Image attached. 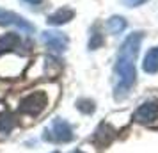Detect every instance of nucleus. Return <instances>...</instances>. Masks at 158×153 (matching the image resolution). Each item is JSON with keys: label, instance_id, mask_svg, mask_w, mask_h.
Masks as SVG:
<instances>
[{"label": "nucleus", "instance_id": "dca6fc26", "mask_svg": "<svg viewBox=\"0 0 158 153\" xmlns=\"http://www.w3.org/2000/svg\"><path fill=\"white\" fill-rule=\"evenodd\" d=\"M128 7H137V6H142V4H146L148 0H123Z\"/></svg>", "mask_w": 158, "mask_h": 153}, {"label": "nucleus", "instance_id": "9b49d317", "mask_svg": "<svg viewBox=\"0 0 158 153\" xmlns=\"http://www.w3.org/2000/svg\"><path fill=\"white\" fill-rule=\"evenodd\" d=\"M18 45H20V36L13 34V32H7V34L0 36V53H6V52L13 50Z\"/></svg>", "mask_w": 158, "mask_h": 153}, {"label": "nucleus", "instance_id": "20e7f679", "mask_svg": "<svg viewBox=\"0 0 158 153\" xmlns=\"http://www.w3.org/2000/svg\"><path fill=\"white\" fill-rule=\"evenodd\" d=\"M25 66H27V59L18 57V55H2L0 57V75H4L6 79L18 77Z\"/></svg>", "mask_w": 158, "mask_h": 153}, {"label": "nucleus", "instance_id": "4468645a", "mask_svg": "<svg viewBox=\"0 0 158 153\" xmlns=\"http://www.w3.org/2000/svg\"><path fill=\"white\" fill-rule=\"evenodd\" d=\"M103 45V36L98 30V27H94L93 32H91V39H89V50H96Z\"/></svg>", "mask_w": 158, "mask_h": 153}, {"label": "nucleus", "instance_id": "f8f14e48", "mask_svg": "<svg viewBox=\"0 0 158 153\" xmlns=\"http://www.w3.org/2000/svg\"><path fill=\"white\" fill-rule=\"evenodd\" d=\"M107 29L110 30V34H121L126 29V20L123 16H112L107 22Z\"/></svg>", "mask_w": 158, "mask_h": 153}, {"label": "nucleus", "instance_id": "9d476101", "mask_svg": "<svg viewBox=\"0 0 158 153\" xmlns=\"http://www.w3.org/2000/svg\"><path fill=\"white\" fill-rule=\"evenodd\" d=\"M142 70L146 73H156L158 71V46L151 48V50L144 55Z\"/></svg>", "mask_w": 158, "mask_h": 153}, {"label": "nucleus", "instance_id": "ddd939ff", "mask_svg": "<svg viewBox=\"0 0 158 153\" xmlns=\"http://www.w3.org/2000/svg\"><path fill=\"white\" fill-rule=\"evenodd\" d=\"M15 126V116L11 112H2L0 114V132L2 134H9Z\"/></svg>", "mask_w": 158, "mask_h": 153}, {"label": "nucleus", "instance_id": "0eeeda50", "mask_svg": "<svg viewBox=\"0 0 158 153\" xmlns=\"http://www.w3.org/2000/svg\"><path fill=\"white\" fill-rule=\"evenodd\" d=\"M158 117V102H146L142 103L133 114L137 123H153Z\"/></svg>", "mask_w": 158, "mask_h": 153}, {"label": "nucleus", "instance_id": "6e6552de", "mask_svg": "<svg viewBox=\"0 0 158 153\" xmlns=\"http://www.w3.org/2000/svg\"><path fill=\"white\" fill-rule=\"evenodd\" d=\"M114 135H115V132H114V128H112L110 125L101 123L100 126L96 128V132H94V142L100 144V146H105L114 139Z\"/></svg>", "mask_w": 158, "mask_h": 153}, {"label": "nucleus", "instance_id": "f3484780", "mask_svg": "<svg viewBox=\"0 0 158 153\" xmlns=\"http://www.w3.org/2000/svg\"><path fill=\"white\" fill-rule=\"evenodd\" d=\"M25 2H29V4H32V6H39L43 0H25Z\"/></svg>", "mask_w": 158, "mask_h": 153}, {"label": "nucleus", "instance_id": "2eb2a0df", "mask_svg": "<svg viewBox=\"0 0 158 153\" xmlns=\"http://www.w3.org/2000/svg\"><path fill=\"white\" fill-rule=\"evenodd\" d=\"M77 109L80 110V112H84V114H93L94 112V102H91V100H78L77 102Z\"/></svg>", "mask_w": 158, "mask_h": 153}, {"label": "nucleus", "instance_id": "f03ea898", "mask_svg": "<svg viewBox=\"0 0 158 153\" xmlns=\"http://www.w3.org/2000/svg\"><path fill=\"white\" fill-rule=\"evenodd\" d=\"M48 107V96L44 91H34L27 95L20 103V110L23 114H29V116H39L43 114Z\"/></svg>", "mask_w": 158, "mask_h": 153}, {"label": "nucleus", "instance_id": "f257e3e1", "mask_svg": "<svg viewBox=\"0 0 158 153\" xmlns=\"http://www.w3.org/2000/svg\"><path fill=\"white\" fill-rule=\"evenodd\" d=\"M140 41H142V32H133L123 41L121 48H119L114 66L115 77H117L114 96L117 100H123L135 84V59L139 53V48H140Z\"/></svg>", "mask_w": 158, "mask_h": 153}, {"label": "nucleus", "instance_id": "423d86ee", "mask_svg": "<svg viewBox=\"0 0 158 153\" xmlns=\"http://www.w3.org/2000/svg\"><path fill=\"white\" fill-rule=\"evenodd\" d=\"M0 25H13L23 32H34V25L29 23V20H25L23 16L16 15L13 11H6V9H0Z\"/></svg>", "mask_w": 158, "mask_h": 153}, {"label": "nucleus", "instance_id": "7ed1b4c3", "mask_svg": "<svg viewBox=\"0 0 158 153\" xmlns=\"http://www.w3.org/2000/svg\"><path fill=\"white\" fill-rule=\"evenodd\" d=\"M73 137L75 135H73L71 125L60 117L53 119L48 132H46V139H50L53 142H69V141H73Z\"/></svg>", "mask_w": 158, "mask_h": 153}, {"label": "nucleus", "instance_id": "a211bd4d", "mask_svg": "<svg viewBox=\"0 0 158 153\" xmlns=\"http://www.w3.org/2000/svg\"><path fill=\"white\" fill-rule=\"evenodd\" d=\"M77 153H80V151H77Z\"/></svg>", "mask_w": 158, "mask_h": 153}, {"label": "nucleus", "instance_id": "39448f33", "mask_svg": "<svg viewBox=\"0 0 158 153\" xmlns=\"http://www.w3.org/2000/svg\"><path fill=\"white\" fill-rule=\"evenodd\" d=\"M41 39L52 52H57V53H62L69 45L68 36L64 32H59V30H44Z\"/></svg>", "mask_w": 158, "mask_h": 153}, {"label": "nucleus", "instance_id": "1a4fd4ad", "mask_svg": "<svg viewBox=\"0 0 158 153\" xmlns=\"http://www.w3.org/2000/svg\"><path fill=\"white\" fill-rule=\"evenodd\" d=\"M73 16H75V11H73V9L60 7V9H57L53 15L48 16L46 22L50 23V25H64V23H68L69 20H73Z\"/></svg>", "mask_w": 158, "mask_h": 153}]
</instances>
